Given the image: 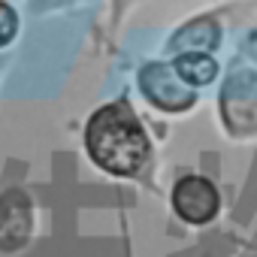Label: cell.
Instances as JSON below:
<instances>
[{
    "instance_id": "obj_1",
    "label": "cell",
    "mask_w": 257,
    "mask_h": 257,
    "mask_svg": "<svg viewBox=\"0 0 257 257\" xmlns=\"http://www.w3.org/2000/svg\"><path fill=\"white\" fill-rule=\"evenodd\" d=\"M94 164L112 176H137L149 158V140L127 106H103L85 134Z\"/></svg>"
},
{
    "instance_id": "obj_2",
    "label": "cell",
    "mask_w": 257,
    "mask_h": 257,
    "mask_svg": "<svg viewBox=\"0 0 257 257\" xmlns=\"http://www.w3.org/2000/svg\"><path fill=\"white\" fill-rule=\"evenodd\" d=\"M218 191L203 176H185L173 188V209L188 224H206L218 212Z\"/></svg>"
},
{
    "instance_id": "obj_3",
    "label": "cell",
    "mask_w": 257,
    "mask_h": 257,
    "mask_svg": "<svg viewBox=\"0 0 257 257\" xmlns=\"http://www.w3.org/2000/svg\"><path fill=\"white\" fill-rule=\"evenodd\" d=\"M34 227L31 200L22 191H10L0 197V251H16L28 242Z\"/></svg>"
},
{
    "instance_id": "obj_4",
    "label": "cell",
    "mask_w": 257,
    "mask_h": 257,
    "mask_svg": "<svg viewBox=\"0 0 257 257\" xmlns=\"http://www.w3.org/2000/svg\"><path fill=\"white\" fill-rule=\"evenodd\" d=\"M176 73H179L185 82H191V85H206V82L215 79L218 64H215L209 55H203V52H188V55H182V58L176 61Z\"/></svg>"
},
{
    "instance_id": "obj_5",
    "label": "cell",
    "mask_w": 257,
    "mask_h": 257,
    "mask_svg": "<svg viewBox=\"0 0 257 257\" xmlns=\"http://www.w3.org/2000/svg\"><path fill=\"white\" fill-rule=\"evenodd\" d=\"M16 34H19V16L7 0H0V49L10 46L16 40Z\"/></svg>"
}]
</instances>
